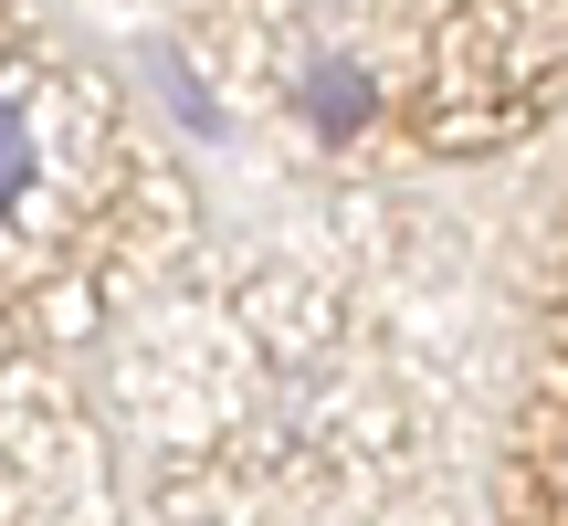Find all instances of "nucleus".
<instances>
[{
  "instance_id": "nucleus-1",
  "label": "nucleus",
  "mask_w": 568,
  "mask_h": 526,
  "mask_svg": "<svg viewBox=\"0 0 568 526\" xmlns=\"http://www.w3.org/2000/svg\"><path fill=\"white\" fill-rule=\"evenodd\" d=\"M295 117L316 127V138H368V127H379V74H368L358 53H316L295 74Z\"/></svg>"
},
{
  "instance_id": "nucleus-2",
  "label": "nucleus",
  "mask_w": 568,
  "mask_h": 526,
  "mask_svg": "<svg viewBox=\"0 0 568 526\" xmlns=\"http://www.w3.org/2000/svg\"><path fill=\"white\" fill-rule=\"evenodd\" d=\"M148 74H159V95H169V105H180V117H190V127H201V138H222V105H211V84H201V74H190V63H180V53H159V63H148Z\"/></svg>"
},
{
  "instance_id": "nucleus-3",
  "label": "nucleus",
  "mask_w": 568,
  "mask_h": 526,
  "mask_svg": "<svg viewBox=\"0 0 568 526\" xmlns=\"http://www.w3.org/2000/svg\"><path fill=\"white\" fill-rule=\"evenodd\" d=\"M32 190V127H21V105H0V211Z\"/></svg>"
}]
</instances>
